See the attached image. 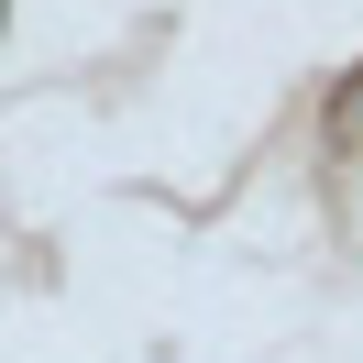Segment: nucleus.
Masks as SVG:
<instances>
[{"label": "nucleus", "mask_w": 363, "mask_h": 363, "mask_svg": "<svg viewBox=\"0 0 363 363\" xmlns=\"http://www.w3.org/2000/svg\"><path fill=\"white\" fill-rule=\"evenodd\" d=\"M352 111H363V99H352Z\"/></svg>", "instance_id": "obj_1"}]
</instances>
